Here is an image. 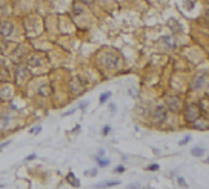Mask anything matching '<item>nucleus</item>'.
Instances as JSON below:
<instances>
[{"mask_svg": "<svg viewBox=\"0 0 209 189\" xmlns=\"http://www.w3.org/2000/svg\"><path fill=\"white\" fill-rule=\"evenodd\" d=\"M200 108L195 105V103H188L186 108H184V120H186L188 123H194L195 120L200 119Z\"/></svg>", "mask_w": 209, "mask_h": 189, "instance_id": "nucleus-1", "label": "nucleus"}, {"mask_svg": "<svg viewBox=\"0 0 209 189\" xmlns=\"http://www.w3.org/2000/svg\"><path fill=\"white\" fill-rule=\"evenodd\" d=\"M166 117H168V109L166 106L163 105H157L152 111V120L155 125H161V123H165L166 120Z\"/></svg>", "mask_w": 209, "mask_h": 189, "instance_id": "nucleus-2", "label": "nucleus"}, {"mask_svg": "<svg viewBox=\"0 0 209 189\" xmlns=\"http://www.w3.org/2000/svg\"><path fill=\"white\" fill-rule=\"evenodd\" d=\"M207 83H209V76H207L206 73H200V74H197V76H195V79L192 80L191 88H192V91H197V89L204 88Z\"/></svg>", "mask_w": 209, "mask_h": 189, "instance_id": "nucleus-3", "label": "nucleus"}, {"mask_svg": "<svg viewBox=\"0 0 209 189\" xmlns=\"http://www.w3.org/2000/svg\"><path fill=\"white\" fill-rule=\"evenodd\" d=\"M165 103H166V108L172 112H180L181 111V100L177 96H168Z\"/></svg>", "mask_w": 209, "mask_h": 189, "instance_id": "nucleus-4", "label": "nucleus"}, {"mask_svg": "<svg viewBox=\"0 0 209 189\" xmlns=\"http://www.w3.org/2000/svg\"><path fill=\"white\" fill-rule=\"evenodd\" d=\"M69 88H71V91L77 96V94H82V92H83L85 82H83L80 77H74V79H71V82H69Z\"/></svg>", "mask_w": 209, "mask_h": 189, "instance_id": "nucleus-5", "label": "nucleus"}, {"mask_svg": "<svg viewBox=\"0 0 209 189\" xmlns=\"http://www.w3.org/2000/svg\"><path fill=\"white\" fill-rule=\"evenodd\" d=\"M14 32V25L11 22H0V34L3 37H11Z\"/></svg>", "mask_w": 209, "mask_h": 189, "instance_id": "nucleus-6", "label": "nucleus"}, {"mask_svg": "<svg viewBox=\"0 0 209 189\" xmlns=\"http://www.w3.org/2000/svg\"><path fill=\"white\" fill-rule=\"evenodd\" d=\"M103 63H105L106 68H117L119 63H120V59L115 54H106L105 59H103Z\"/></svg>", "mask_w": 209, "mask_h": 189, "instance_id": "nucleus-7", "label": "nucleus"}, {"mask_svg": "<svg viewBox=\"0 0 209 189\" xmlns=\"http://www.w3.org/2000/svg\"><path fill=\"white\" fill-rule=\"evenodd\" d=\"M198 108H200V112H201V114H209V99H207V97H203V99L198 102Z\"/></svg>", "mask_w": 209, "mask_h": 189, "instance_id": "nucleus-8", "label": "nucleus"}, {"mask_svg": "<svg viewBox=\"0 0 209 189\" xmlns=\"http://www.w3.org/2000/svg\"><path fill=\"white\" fill-rule=\"evenodd\" d=\"M15 76H17V79L19 80H25V77L28 76V71H26V68L25 66H17L15 68Z\"/></svg>", "mask_w": 209, "mask_h": 189, "instance_id": "nucleus-9", "label": "nucleus"}, {"mask_svg": "<svg viewBox=\"0 0 209 189\" xmlns=\"http://www.w3.org/2000/svg\"><path fill=\"white\" fill-rule=\"evenodd\" d=\"M28 66L31 68H35V66H42V59L39 56H31L28 59Z\"/></svg>", "mask_w": 209, "mask_h": 189, "instance_id": "nucleus-10", "label": "nucleus"}, {"mask_svg": "<svg viewBox=\"0 0 209 189\" xmlns=\"http://www.w3.org/2000/svg\"><path fill=\"white\" fill-rule=\"evenodd\" d=\"M51 91H52V88H51L49 85H43V86H40V89H39V96L48 97V96H51Z\"/></svg>", "mask_w": 209, "mask_h": 189, "instance_id": "nucleus-11", "label": "nucleus"}, {"mask_svg": "<svg viewBox=\"0 0 209 189\" xmlns=\"http://www.w3.org/2000/svg\"><path fill=\"white\" fill-rule=\"evenodd\" d=\"M66 180H68V183H69V184H72V186H76V187H79V186H80V181L76 178V175H74L72 172H69V174L66 175Z\"/></svg>", "mask_w": 209, "mask_h": 189, "instance_id": "nucleus-12", "label": "nucleus"}, {"mask_svg": "<svg viewBox=\"0 0 209 189\" xmlns=\"http://www.w3.org/2000/svg\"><path fill=\"white\" fill-rule=\"evenodd\" d=\"M194 128L195 129H200V131H204V129H209V125L206 123V122H203V120H195L194 122Z\"/></svg>", "mask_w": 209, "mask_h": 189, "instance_id": "nucleus-13", "label": "nucleus"}, {"mask_svg": "<svg viewBox=\"0 0 209 189\" xmlns=\"http://www.w3.org/2000/svg\"><path fill=\"white\" fill-rule=\"evenodd\" d=\"M8 80H9V73L3 66H0V82H8Z\"/></svg>", "mask_w": 209, "mask_h": 189, "instance_id": "nucleus-14", "label": "nucleus"}, {"mask_svg": "<svg viewBox=\"0 0 209 189\" xmlns=\"http://www.w3.org/2000/svg\"><path fill=\"white\" fill-rule=\"evenodd\" d=\"M203 152H204V149H203L201 146H195V148H192V149H191V154H192L194 157H201V155H203Z\"/></svg>", "mask_w": 209, "mask_h": 189, "instance_id": "nucleus-15", "label": "nucleus"}, {"mask_svg": "<svg viewBox=\"0 0 209 189\" xmlns=\"http://www.w3.org/2000/svg\"><path fill=\"white\" fill-rule=\"evenodd\" d=\"M97 163H99V166H102V168H106L108 164H109V160H106V158H102V157H97Z\"/></svg>", "mask_w": 209, "mask_h": 189, "instance_id": "nucleus-16", "label": "nucleus"}, {"mask_svg": "<svg viewBox=\"0 0 209 189\" xmlns=\"http://www.w3.org/2000/svg\"><path fill=\"white\" fill-rule=\"evenodd\" d=\"M108 99H111V91H109V92L102 94V96H100V103H106V102H108Z\"/></svg>", "mask_w": 209, "mask_h": 189, "instance_id": "nucleus-17", "label": "nucleus"}, {"mask_svg": "<svg viewBox=\"0 0 209 189\" xmlns=\"http://www.w3.org/2000/svg\"><path fill=\"white\" fill-rule=\"evenodd\" d=\"M117 184H120V181L112 180V181H105V183H102V184H99V186H100V187H103V186H117Z\"/></svg>", "mask_w": 209, "mask_h": 189, "instance_id": "nucleus-18", "label": "nucleus"}, {"mask_svg": "<svg viewBox=\"0 0 209 189\" xmlns=\"http://www.w3.org/2000/svg\"><path fill=\"white\" fill-rule=\"evenodd\" d=\"M189 141H191V135H186L184 138H181V140L178 141V145H180V146H183V145H188Z\"/></svg>", "mask_w": 209, "mask_h": 189, "instance_id": "nucleus-19", "label": "nucleus"}, {"mask_svg": "<svg viewBox=\"0 0 209 189\" xmlns=\"http://www.w3.org/2000/svg\"><path fill=\"white\" fill-rule=\"evenodd\" d=\"M168 25H169L171 28H172V26H175V28H177V31H180V29H181V28H180V25H178V23H177L175 20H169V22H168Z\"/></svg>", "mask_w": 209, "mask_h": 189, "instance_id": "nucleus-20", "label": "nucleus"}, {"mask_svg": "<svg viewBox=\"0 0 209 189\" xmlns=\"http://www.w3.org/2000/svg\"><path fill=\"white\" fill-rule=\"evenodd\" d=\"M184 5H186L188 9H192L194 8V0H186V3H184Z\"/></svg>", "mask_w": 209, "mask_h": 189, "instance_id": "nucleus-21", "label": "nucleus"}, {"mask_svg": "<svg viewBox=\"0 0 209 189\" xmlns=\"http://www.w3.org/2000/svg\"><path fill=\"white\" fill-rule=\"evenodd\" d=\"M40 131H42V128H40V126H34V128L31 129V134H39Z\"/></svg>", "mask_w": 209, "mask_h": 189, "instance_id": "nucleus-22", "label": "nucleus"}, {"mask_svg": "<svg viewBox=\"0 0 209 189\" xmlns=\"http://www.w3.org/2000/svg\"><path fill=\"white\" fill-rule=\"evenodd\" d=\"M109 131H111V126H109V125L103 126V135H108V134H109Z\"/></svg>", "mask_w": 209, "mask_h": 189, "instance_id": "nucleus-23", "label": "nucleus"}, {"mask_svg": "<svg viewBox=\"0 0 209 189\" xmlns=\"http://www.w3.org/2000/svg\"><path fill=\"white\" fill-rule=\"evenodd\" d=\"M83 12V9L82 8H79V6H76L74 8V15H79V14H82Z\"/></svg>", "mask_w": 209, "mask_h": 189, "instance_id": "nucleus-24", "label": "nucleus"}, {"mask_svg": "<svg viewBox=\"0 0 209 189\" xmlns=\"http://www.w3.org/2000/svg\"><path fill=\"white\" fill-rule=\"evenodd\" d=\"M97 171L96 169H91V171H85V175H96Z\"/></svg>", "mask_w": 209, "mask_h": 189, "instance_id": "nucleus-25", "label": "nucleus"}, {"mask_svg": "<svg viewBox=\"0 0 209 189\" xmlns=\"http://www.w3.org/2000/svg\"><path fill=\"white\" fill-rule=\"evenodd\" d=\"M158 169V164H151V166H148V171H157Z\"/></svg>", "mask_w": 209, "mask_h": 189, "instance_id": "nucleus-26", "label": "nucleus"}, {"mask_svg": "<svg viewBox=\"0 0 209 189\" xmlns=\"http://www.w3.org/2000/svg\"><path fill=\"white\" fill-rule=\"evenodd\" d=\"M177 181H178V184H180V186H186V181H184L181 177H178V178H177Z\"/></svg>", "mask_w": 209, "mask_h": 189, "instance_id": "nucleus-27", "label": "nucleus"}, {"mask_svg": "<svg viewBox=\"0 0 209 189\" xmlns=\"http://www.w3.org/2000/svg\"><path fill=\"white\" fill-rule=\"evenodd\" d=\"M8 145H9V141H5V143H2V145H0V151H2V149H5Z\"/></svg>", "mask_w": 209, "mask_h": 189, "instance_id": "nucleus-28", "label": "nucleus"}, {"mask_svg": "<svg viewBox=\"0 0 209 189\" xmlns=\"http://www.w3.org/2000/svg\"><path fill=\"white\" fill-rule=\"evenodd\" d=\"M82 3H85V5H91L92 2H94V0H80Z\"/></svg>", "mask_w": 209, "mask_h": 189, "instance_id": "nucleus-29", "label": "nucleus"}, {"mask_svg": "<svg viewBox=\"0 0 209 189\" xmlns=\"http://www.w3.org/2000/svg\"><path fill=\"white\" fill-rule=\"evenodd\" d=\"M115 172H125V168H123V166H119V168H115Z\"/></svg>", "mask_w": 209, "mask_h": 189, "instance_id": "nucleus-30", "label": "nucleus"}, {"mask_svg": "<svg viewBox=\"0 0 209 189\" xmlns=\"http://www.w3.org/2000/svg\"><path fill=\"white\" fill-rule=\"evenodd\" d=\"M74 111H76V109H71V111H68V112H65L63 115H65V117H66V115H71V114H74Z\"/></svg>", "mask_w": 209, "mask_h": 189, "instance_id": "nucleus-31", "label": "nucleus"}, {"mask_svg": "<svg viewBox=\"0 0 209 189\" xmlns=\"http://www.w3.org/2000/svg\"><path fill=\"white\" fill-rule=\"evenodd\" d=\"M103 154H105V151H103V149H99V155H100V157H102V155H103Z\"/></svg>", "mask_w": 209, "mask_h": 189, "instance_id": "nucleus-32", "label": "nucleus"}, {"mask_svg": "<svg viewBox=\"0 0 209 189\" xmlns=\"http://www.w3.org/2000/svg\"><path fill=\"white\" fill-rule=\"evenodd\" d=\"M206 15H207V19H209V9H207V12H206Z\"/></svg>", "mask_w": 209, "mask_h": 189, "instance_id": "nucleus-33", "label": "nucleus"}, {"mask_svg": "<svg viewBox=\"0 0 209 189\" xmlns=\"http://www.w3.org/2000/svg\"><path fill=\"white\" fill-rule=\"evenodd\" d=\"M206 161H207V163H209V158H207V160H206Z\"/></svg>", "mask_w": 209, "mask_h": 189, "instance_id": "nucleus-34", "label": "nucleus"}]
</instances>
